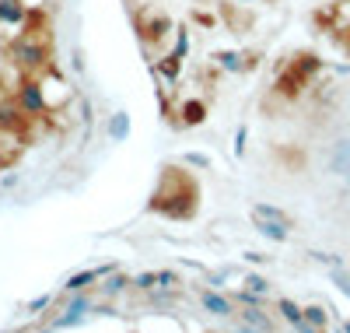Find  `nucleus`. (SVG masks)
<instances>
[{
	"label": "nucleus",
	"mask_w": 350,
	"mask_h": 333,
	"mask_svg": "<svg viewBox=\"0 0 350 333\" xmlns=\"http://www.w3.org/2000/svg\"><path fill=\"white\" fill-rule=\"evenodd\" d=\"M14 99H18V106L25 109V116H46V109H49L42 84H36V81H21V84L14 88Z\"/></svg>",
	"instance_id": "obj_4"
},
{
	"label": "nucleus",
	"mask_w": 350,
	"mask_h": 333,
	"mask_svg": "<svg viewBox=\"0 0 350 333\" xmlns=\"http://www.w3.org/2000/svg\"><path fill=\"white\" fill-rule=\"evenodd\" d=\"M245 4H252V0H245Z\"/></svg>",
	"instance_id": "obj_28"
},
{
	"label": "nucleus",
	"mask_w": 350,
	"mask_h": 333,
	"mask_svg": "<svg viewBox=\"0 0 350 333\" xmlns=\"http://www.w3.org/2000/svg\"><path fill=\"white\" fill-rule=\"evenodd\" d=\"M158 284V274H140V278H133V288H154Z\"/></svg>",
	"instance_id": "obj_20"
},
{
	"label": "nucleus",
	"mask_w": 350,
	"mask_h": 333,
	"mask_svg": "<svg viewBox=\"0 0 350 333\" xmlns=\"http://www.w3.org/2000/svg\"><path fill=\"white\" fill-rule=\"evenodd\" d=\"M161 74H165L168 81H175V74H179V56H168L165 64H161Z\"/></svg>",
	"instance_id": "obj_19"
},
{
	"label": "nucleus",
	"mask_w": 350,
	"mask_h": 333,
	"mask_svg": "<svg viewBox=\"0 0 350 333\" xmlns=\"http://www.w3.org/2000/svg\"><path fill=\"white\" fill-rule=\"evenodd\" d=\"M329 278H333V284L350 298V274H347V270H343V267H333V270H329Z\"/></svg>",
	"instance_id": "obj_16"
},
{
	"label": "nucleus",
	"mask_w": 350,
	"mask_h": 333,
	"mask_svg": "<svg viewBox=\"0 0 350 333\" xmlns=\"http://www.w3.org/2000/svg\"><path fill=\"white\" fill-rule=\"evenodd\" d=\"M343 333H350V323H343Z\"/></svg>",
	"instance_id": "obj_27"
},
{
	"label": "nucleus",
	"mask_w": 350,
	"mask_h": 333,
	"mask_svg": "<svg viewBox=\"0 0 350 333\" xmlns=\"http://www.w3.org/2000/svg\"><path fill=\"white\" fill-rule=\"evenodd\" d=\"M25 21H28V8L21 4V0H0V25L21 28Z\"/></svg>",
	"instance_id": "obj_5"
},
{
	"label": "nucleus",
	"mask_w": 350,
	"mask_h": 333,
	"mask_svg": "<svg viewBox=\"0 0 350 333\" xmlns=\"http://www.w3.org/2000/svg\"><path fill=\"white\" fill-rule=\"evenodd\" d=\"M277 309H280V316H284L291 326H298V323H301V306H298V301L280 298V301H277Z\"/></svg>",
	"instance_id": "obj_12"
},
{
	"label": "nucleus",
	"mask_w": 350,
	"mask_h": 333,
	"mask_svg": "<svg viewBox=\"0 0 350 333\" xmlns=\"http://www.w3.org/2000/svg\"><path fill=\"white\" fill-rule=\"evenodd\" d=\"M295 333H323V330H319V326H312V323H305V319H301V323L295 326Z\"/></svg>",
	"instance_id": "obj_22"
},
{
	"label": "nucleus",
	"mask_w": 350,
	"mask_h": 333,
	"mask_svg": "<svg viewBox=\"0 0 350 333\" xmlns=\"http://www.w3.org/2000/svg\"><path fill=\"white\" fill-rule=\"evenodd\" d=\"M140 32H144V39L148 42H158L165 32H168V18L161 14V18H154V21H148V25H140Z\"/></svg>",
	"instance_id": "obj_10"
},
{
	"label": "nucleus",
	"mask_w": 350,
	"mask_h": 333,
	"mask_svg": "<svg viewBox=\"0 0 350 333\" xmlns=\"http://www.w3.org/2000/svg\"><path fill=\"white\" fill-rule=\"evenodd\" d=\"M49 301H53L49 295H39V298L32 301V312H39V309H46V306H49Z\"/></svg>",
	"instance_id": "obj_23"
},
{
	"label": "nucleus",
	"mask_w": 350,
	"mask_h": 333,
	"mask_svg": "<svg viewBox=\"0 0 350 333\" xmlns=\"http://www.w3.org/2000/svg\"><path fill=\"white\" fill-rule=\"evenodd\" d=\"M221 67H228V71H242V56H239V53H221Z\"/></svg>",
	"instance_id": "obj_18"
},
{
	"label": "nucleus",
	"mask_w": 350,
	"mask_h": 333,
	"mask_svg": "<svg viewBox=\"0 0 350 333\" xmlns=\"http://www.w3.org/2000/svg\"><path fill=\"white\" fill-rule=\"evenodd\" d=\"M252 221H256V228H259L262 235L273 238V242H284V238L291 235V218L284 214L280 207L256 204V207H252Z\"/></svg>",
	"instance_id": "obj_1"
},
{
	"label": "nucleus",
	"mask_w": 350,
	"mask_h": 333,
	"mask_svg": "<svg viewBox=\"0 0 350 333\" xmlns=\"http://www.w3.org/2000/svg\"><path fill=\"white\" fill-rule=\"evenodd\" d=\"M4 165H8V158H4V155H0V169H4Z\"/></svg>",
	"instance_id": "obj_26"
},
{
	"label": "nucleus",
	"mask_w": 350,
	"mask_h": 333,
	"mask_svg": "<svg viewBox=\"0 0 350 333\" xmlns=\"http://www.w3.org/2000/svg\"><path fill=\"white\" fill-rule=\"evenodd\" d=\"M203 112H207V109H203L200 102H186L183 106V119H186V123H203Z\"/></svg>",
	"instance_id": "obj_15"
},
{
	"label": "nucleus",
	"mask_w": 350,
	"mask_h": 333,
	"mask_svg": "<svg viewBox=\"0 0 350 333\" xmlns=\"http://www.w3.org/2000/svg\"><path fill=\"white\" fill-rule=\"evenodd\" d=\"M109 137H112V140H123V137H126V116H123V112H116V116H112Z\"/></svg>",
	"instance_id": "obj_14"
},
{
	"label": "nucleus",
	"mask_w": 350,
	"mask_h": 333,
	"mask_svg": "<svg viewBox=\"0 0 350 333\" xmlns=\"http://www.w3.org/2000/svg\"><path fill=\"white\" fill-rule=\"evenodd\" d=\"M329 169L350 183V140H336L329 151Z\"/></svg>",
	"instance_id": "obj_6"
},
{
	"label": "nucleus",
	"mask_w": 350,
	"mask_h": 333,
	"mask_svg": "<svg viewBox=\"0 0 350 333\" xmlns=\"http://www.w3.org/2000/svg\"><path fill=\"white\" fill-rule=\"evenodd\" d=\"M49 333H53V330H49Z\"/></svg>",
	"instance_id": "obj_29"
},
{
	"label": "nucleus",
	"mask_w": 350,
	"mask_h": 333,
	"mask_svg": "<svg viewBox=\"0 0 350 333\" xmlns=\"http://www.w3.org/2000/svg\"><path fill=\"white\" fill-rule=\"evenodd\" d=\"M109 270H116V267L109 263V267H95V270H84V274H74V278L67 281V288H70V291H81V288H88V284H92V281L105 278Z\"/></svg>",
	"instance_id": "obj_8"
},
{
	"label": "nucleus",
	"mask_w": 350,
	"mask_h": 333,
	"mask_svg": "<svg viewBox=\"0 0 350 333\" xmlns=\"http://www.w3.org/2000/svg\"><path fill=\"white\" fill-rule=\"evenodd\" d=\"M231 333H262V330H256V326H249V323H242V326H235Z\"/></svg>",
	"instance_id": "obj_25"
},
{
	"label": "nucleus",
	"mask_w": 350,
	"mask_h": 333,
	"mask_svg": "<svg viewBox=\"0 0 350 333\" xmlns=\"http://www.w3.org/2000/svg\"><path fill=\"white\" fill-rule=\"evenodd\" d=\"M245 291H252V295H267V291H270V284L262 281V278H256V274H252V278H245Z\"/></svg>",
	"instance_id": "obj_17"
},
{
	"label": "nucleus",
	"mask_w": 350,
	"mask_h": 333,
	"mask_svg": "<svg viewBox=\"0 0 350 333\" xmlns=\"http://www.w3.org/2000/svg\"><path fill=\"white\" fill-rule=\"evenodd\" d=\"M301 319H305V323H312V326H319V330H326L329 312H326L323 306H308V309H301Z\"/></svg>",
	"instance_id": "obj_13"
},
{
	"label": "nucleus",
	"mask_w": 350,
	"mask_h": 333,
	"mask_svg": "<svg viewBox=\"0 0 350 333\" xmlns=\"http://www.w3.org/2000/svg\"><path fill=\"white\" fill-rule=\"evenodd\" d=\"M123 284H126L123 278H112V281L105 284V291H109V295H116V291H123Z\"/></svg>",
	"instance_id": "obj_21"
},
{
	"label": "nucleus",
	"mask_w": 350,
	"mask_h": 333,
	"mask_svg": "<svg viewBox=\"0 0 350 333\" xmlns=\"http://www.w3.org/2000/svg\"><path fill=\"white\" fill-rule=\"evenodd\" d=\"M11 56H14V64L18 67H28V71H42L46 64H49V53H46V46L42 42H36V39H18L14 46H11Z\"/></svg>",
	"instance_id": "obj_3"
},
{
	"label": "nucleus",
	"mask_w": 350,
	"mask_h": 333,
	"mask_svg": "<svg viewBox=\"0 0 350 333\" xmlns=\"http://www.w3.org/2000/svg\"><path fill=\"white\" fill-rule=\"evenodd\" d=\"M84 312H88V298H84V295H77V298L70 301L67 316H60V323H56V326H74V323H81V319H84Z\"/></svg>",
	"instance_id": "obj_9"
},
{
	"label": "nucleus",
	"mask_w": 350,
	"mask_h": 333,
	"mask_svg": "<svg viewBox=\"0 0 350 333\" xmlns=\"http://www.w3.org/2000/svg\"><path fill=\"white\" fill-rule=\"evenodd\" d=\"M200 301H203V309H207L211 316H231V312H235V306H231L224 295H217V291H203Z\"/></svg>",
	"instance_id": "obj_7"
},
{
	"label": "nucleus",
	"mask_w": 350,
	"mask_h": 333,
	"mask_svg": "<svg viewBox=\"0 0 350 333\" xmlns=\"http://www.w3.org/2000/svg\"><path fill=\"white\" fill-rule=\"evenodd\" d=\"M186 162H189V165H200V169H207V165H211L203 155H186Z\"/></svg>",
	"instance_id": "obj_24"
},
{
	"label": "nucleus",
	"mask_w": 350,
	"mask_h": 333,
	"mask_svg": "<svg viewBox=\"0 0 350 333\" xmlns=\"http://www.w3.org/2000/svg\"><path fill=\"white\" fill-rule=\"evenodd\" d=\"M319 67H323V64H319L315 56H298L295 64H291V67L277 77V92H284V95H298Z\"/></svg>",
	"instance_id": "obj_2"
},
{
	"label": "nucleus",
	"mask_w": 350,
	"mask_h": 333,
	"mask_svg": "<svg viewBox=\"0 0 350 333\" xmlns=\"http://www.w3.org/2000/svg\"><path fill=\"white\" fill-rule=\"evenodd\" d=\"M242 323H249V326H256V330H262V333H270V330H273V323L262 316V309H256V306H249V309L242 312Z\"/></svg>",
	"instance_id": "obj_11"
}]
</instances>
